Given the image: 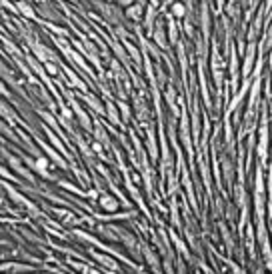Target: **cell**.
<instances>
[{"label":"cell","instance_id":"34","mask_svg":"<svg viewBox=\"0 0 272 274\" xmlns=\"http://www.w3.org/2000/svg\"><path fill=\"white\" fill-rule=\"evenodd\" d=\"M238 2V0H228V4H236Z\"/></svg>","mask_w":272,"mask_h":274},{"label":"cell","instance_id":"35","mask_svg":"<svg viewBox=\"0 0 272 274\" xmlns=\"http://www.w3.org/2000/svg\"><path fill=\"white\" fill-rule=\"evenodd\" d=\"M72 2H78V0H72Z\"/></svg>","mask_w":272,"mask_h":274},{"label":"cell","instance_id":"21","mask_svg":"<svg viewBox=\"0 0 272 274\" xmlns=\"http://www.w3.org/2000/svg\"><path fill=\"white\" fill-rule=\"evenodd\" d=\"M170 14L176 20H184L188 16V6H186L184 0H174V2L170 4Z\"/></svg>","mask_w":272,"mask_h":274},{"label":"cell","instance_id":"15","mask_svg":"<svg viewBox=\"0 0 272 274\" xmlns=\"http://www.w3.org/2000/svg\"><path fill=\"white\" fill-rule=\"evenodd\" d=\"M142 258L146 260V264H148L152 268V272H162V260L158 258L156 252H152V248L148 244H142Z\"/></svg>","mask_w":272,"mask_h":274},{"label":"cell","instance_id":"19","mask_svg":"<svg viewBox=\"0 0 272 274\" xmlns=\"http://www.w3.org/2000/svg\"><path fill=\"white\" fill-rule=\"evenodd\" d=\"M104 108H106V116L114 126H118V128H122V116H120V110H118V104H114V102H106L104 104Z\"/></svg>","mask_w":272,"mask_h":274},{"label":"cell","instance_id":"28","mask_svg":"<svg viewBox=\"0 0 272 274\" xmlns=\"http://www.w3.org/2000/svg\"><path fill=\"white\" fill-rule=\"evenodd\" d=\"M266 220H268V234H270V242H272V202H268L266 206Z\"/></svg>","mask_w":272,"mask_h":274},{"label":"cell","instance_id":"3","mask_svg":"<svg viewBox=\"0 0 272 274\" xmlns=\"http://www.w3.org/2000/svg\"><path fill=\"white\" fill-rule=\"evenodd\" d=\"M90 256L98 262V264H102V270L104 272H122V266L116 262V256H112L110 252H96L94 248H90Z\"/></svg>","mask_w":272,"mask_h":274},{"label":"cell","instance_id":"14","mask_svg":"<svg viewBox=\"0 0 272 274\" xmlns=\"http://www.w3.org/2000/svg\"><path fill=\"white\" fill-rule=\"evenodd\" d=\"M168 236H170V240H172V244H174V250L180 252V254L184 256V260L192 262V256H190V250H188V244L178 236V232H176L174 228H168Z\"/></svg>","mask_w":272,"mask_h":274},{"label":"cell","instance_id":"16","mask_svg":"<svg viewBox=\"0 0 272 274\" xmlns=\"http://www.w3.org/2000/svg\"><path fill=\"white\" fill-rule=\"evenodd\" d=\"M44 132H46V136H48V140H50V144L54 146V148L62 154V156H64V158H72V154L66 150V146L64 144H62V140H60V136L50 128V126H44Z\"/></svg>","mask_w":272,"mask_h":274},{"label":"cell","instance_id":"23","mask_svg":"<svg viewBox=\"0 0 272 274\" xmlns=\"http://www.w3.org/2000/svg\"><path fill=\"white\" fill-rule=\"evenodd\" d=\"M0 76H2V78H6V80L12 84V86H14V88H18V84L14 82V76H12V70H10V68L4 64V62H2V58H0Z\"/></svg>","mask_w":272,"mask_h":274},{"label":"cell","instance_id":"27","mask_svg":"<svg viewBox=\"0 0 272 274\" xmlns=\"http://www.w3.org/2000/svg\"><path fill=\"white\" fill-rule=\"evenodd\" d=\"M34 270L32 264H22V262H12V270L10 272H30Z\"/></svg>","mask_w":272,"mask_h":274},{"label":"cell","instance_id":"2","mask_svg":"<svg viewBox=\"0 0 272 274\" xmlns=\"http://www.w3.org/2000/svg\"><path fill=\"white\" fill-rule=\"evenodd\" d=\"M4 154V158H6V162H8V168H12V170L18 174V176H22L26 182H30V184H34V174H32V170L24 164V160L20 158V156H14L12 152H6V150H0Z\"/></svg>","mask_w":272,"mask_h":274},{"label":"cell","instance_id":"11","mask_svg":"<svg viewBox=\"0 0 272 274\" xmlns=\"http://www.w3.org/2000/svg\"><path fill=\"white\" fill-rule=\"evenodd\" d=\"M36 144H38V146H42V148L46 150V156H48L50 160H54V162L58 164V168H62V170H68V162H66V158L62 156V154L54 148V146H48L46 142H42V140H40V136H36Z\"/></svg>","mask_w":272,"mask_h":274},{"label":"cell","instance_id":"32","mask_svg":"<svg viewBox=\"0 0 272 274\" xmlns=\"http://www.w3.org/2000/svg\"><path fill=\"white\" fill-rule=\"evenodd\" d=\"M0 94H2V96H6V98H10L12 94H10V90L6 88V84L2 82V80H0Z\"/></svg>","mask_w":272,"mask_h":274},{"label":"cell","instance_id":"24","mask_svg":"<svg viewBox=\"0 0 272 274\" xmlns=\"http://www.w3.org/2000/svg\"><path fill=\"white\" fill-rule=\"evenodd\" d=\"M58 184H60V188H64V190H68V192H72V194H76V196H86V192L82 190V188H78V186H74V184H70V182H66V180H60Z\"/></svg>","mask_w":272,"mask_h":274},{"label":"cell","instance_id":"1","mask_svg":"<svg viewBox=\"0 0 272 274\" xmlns=\"http://www.w3.org/2000/svg\"><path fill=\"white\" fill-rule=\"evenodd\" d=\"M268 138H270V130H268V116H266V106H262V118L258 122V142H256V148L254 154L258 156V162L266 168L268 164Z\"/></svg>","mask_w":272,"mask_h":274},{"label":"cell","instance_id":"5","mask_svg":"<svg viewBox=\"0 0 272 274\" xmlns=\"http://www.w3.org/2000/svg\"><path fill=\"white\" fill-rule=\"evenodd\" d=\"M244 246H246V252H248V258L256 262V232H254V224L248 222L244 226Z\"/></svg>","mask_w":272,"mask_h":274},{"label":"cell","instance_id":"10","mask_svg":"<svg viewBox=\"0 0 272 274\" xmlns=\"http://www.w3.org/2000/svg\"><path fill=\"white\" fill-rule=\"evenodd\" d=\"M200 30H202V38L208 40L210 36V8H208V0H200Z\"/></svg>","mask_w":272,"mask_h":274},{"label":"cell","instance_id":"4","mask_svg":"<svg viewBox=\"0 0 272 274\" xmlns=\"http://www.w3.org/2000/svg\"><path fill=\"white\" fill-rule=\"evenodd\" d=\"M62 92H64L66 96H68V104H70V108L74 110V114H76V118H78V122H80V126H82V128H84V130H88V132H92V118L84 112V108H82L80 106V104H78V100L68 92V90H62Z\"/></svg>","mask_w":272,"mask_h":274},{"label":"cell","instance_id":"36","mask_svg":"<svg viewBox=\"0 0 272 274\" xmlns=\"http://www.w3.org/2000/svg\"><path fill=\"white\" fill-rule=\"evenodd\" d=\"M14 2H20V0H14Z\"/></svg>","mask_w":272,"mask_h":274},{"label":"cell","instance_id":"13","mask_svg":"<svg viewBox=\"0 0 272 274\" xmlns=\"http://www.w3.org/2000/svg\"><path fill=\"white\" fill-rule=\"evenodd\" d=\"M218 230H220V234H222V238H224V244H226V254L228 256H232L234 252H238V248H236V242H234V238H232V232H230V228H228V224L226 222H218Z\"/></svg>","mask_w":272,"mask_h":274},{"label":"cell","instance_id":"22","mask_svg":"<svg viewBox=\"0 0 272 274\" xmlns=\"http://www.w3.org/2000/svg\"><path fill=\"white\" fill-rule=\"evenodd\" d=\"M0 40H2V44H4V48H6V52H8L10 56H14L16 60H18V58H22V52H20L18 46H14V42H12V40H8V38H4V36H0Z\"/></svg>","mask_w":272,"mask_h":274},{"label":"cell","instance_id":"8","mask_svg":"<svg viewBox=\"0 0 272 274\" xmlns=\"http://www.w3.org/2000/svg\"><path fill=\"white\" fill-rule=\"evenodd\" d=\"M144 10H146V2H134L128 4L126 8H124V16H126V20H130V22L134 24H140L142 18H144Z\"/></svg>","mask_w":272,"mask_h":274},{"label":"cell","instance_id":"18","mask_svg":"<svg viewBox=\"0 0 272 274\" xmlns=\"http://www.w3.org/2000/svg\"><path fill=\"white\" fill-rule=\"evenodd\" d=\"M94 138L104 144V148H110V136L106 132V122H104V120L102 122L96 120V124H94Z\"/></svg>","mask_w":272,"mask_h":274},{"label":"cell","instance_id":"31","mask_svg":"<svg viewBox=\"0 0 272 274\" xmlns=\"http://www.w3.org/2000/svg\"><path fill=\"white\" fill-rule=\"evenodd\" d=\"M182 28H184V32H186L188 38H194V28H192V24L188 22V20H184V26Z\"/></svg>","mask_w":272,"mask_h":274},{"label":"cell","instance_id":"26","mask_svg":"<svg viewBox=\"0 0 272 274\" xmlns=\"http://www.w3.org/2000/svg\"><path fill=\"white\" fill-rule=\"evenodd\" d=\"M118 110H120V114H122V120H124V122H128V120H130V106H128V104L124 102V100H120V102H118Z\"/></svg>","mask_w":272,"mask_h":274},{"label":"cell","instance_id":"17","mask_svg":"<svg viewBox=\"0 0 272 274\" xmlns=\"http://www.w3.org/2000/svg\"><path fill=\"white\" fill-rule=\"evenodd\" d=\"M122 44H124V48H126V52H128V58L132 60V64L136 66V70H140L142 68V52L132 44V42H128L126 38L122 40Z\"/></svg>","mask_w":272,"mask_h":274},{"label":"cell","instance_id":"12","mask_svg":"<svg viewBox=\"0 0 272 274\" xmlns=\"http://www.w3.org/2000/svg\"><path fill=\"white\" fill-rule=\"evenodd\" d=\"M78 98L84 102L90 110H94V114H98V116H104V114H106V108H104V104H102L94 94H90V92H78Z\"/></svg>","mask_w":272,"mask_h":274},{"label":"cell","instance_id":"29","mask_svg":"<svg viewBox=\"0 0 272 274\" xmlns=\"http://www.w3.org/2000/svg\"><path fill=\"white\" fill-rule=\"evenodd\" d=\"M266 200L272 202V170H268V176H266Z\"/></svg>","mask_w":272,"mask_h":274},{"label":"cell","instance_id":"6","mask_svg":"<svg viewBox=\"0 0 272 274\" xmlns=\"http://www.w3.org/2000/svg\"><path fill=\"white\" fill-rule=\"evenodd\" d=\"M156 20H158V6L148 2L146 4V10H144V18H142V26H144V34L150 38L152 34V28L156 24Z\"/></svg>","mask_w":272,"mask_h":274},{"label":"cell","instance_id":"25","mask_svg":"<svg viewBox=\"0 0 272 274\" xmlns=\"http://www.w3.org/2000/svg\"><path fill=\"white\" fill-rule=\"evenodd\" d=\"M44 64V70L50 74V76H60L62 72H60V66H58V62H52V60H46V62H42Z\"/></svg>","mask_w":272,"mask_h":274},{"label":"cell","instance_id":"30","mask_svg":"<svg viewBox=\"0 0 272 274\" xmlns=\"http://www.w3.org/2000/svg\"><path fill=\"white\" fill-rule=\"evenodd\" d=\"M0 178H4V180H14V182H18L16 178H14V174L8 170V168L6 166H2V164H0Z\"/></svg>","mask_w":272,"mask_h":274},{"label":"cell","instance_id":"33","mask_svg":"<svg viewBox=\"0 0 272 274\" xmlns=\"http://www.w3.org/2000/svg\"><path fill=\"white\" fill-rule=\"evenodd\" d=\"M268 68H270V72H272V50H270V54H268Z\"/></svg>","mask_w":272,"mask_h":274},{"label":"cell","instance_id":"7","mask_svg":"<svg viewBox=\"0 0 272 274\" xmlns=\"http://www.w3.org/2000/svg\"><path fill=\"white\" fill-rule=\"evenodd\" d=\"M150 38L154 40V44L160 48V50H168V34H166V24L162 22V20H156V24L152 28V34Z\"/></svg>","mask_w":272,"mask_h":274},{"label":"cell","instance_id":"20","mask_svg":"<svg viewBox=\"0 0 272 274\" xmlns=\"http://www.w3.org/2000/svg\"><path fill=\"white\" fill-rule=\"evenodd\" d=\"M16 8H18V14L22 16V18L38 20V16H36V8L30 4V0H20V2H16Z\"/></svg>","mask_w":272,"mask_h":274},{"label":"cell","instance_id":"9","mask_svg":"<svg viewBox=\"0 0 272 274\" xmlns=\"http://www.w3.org/2000/svg\"><path fill=\"white\" fill-rule=\"evenodd\" d=\"M98 206H100V210H104L106 214H110V212H116V210L120 208V200L116 198V194L100 192V196H98Z\"/></svg>","mask_w":272,"mask_h":274}]
</instances>
